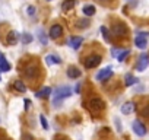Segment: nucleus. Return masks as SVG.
<instances>
[{"instance_id": "1", "label": "nucleus", "mask_w": 149, "mask_h": 140, "mask_svg": "<svg viewBox=\"0 0 149 140\" xmlns=\"http://www.w3.org/2000/svg\"><path fill=\"white\" fill-rule=\"evenodd\" d=\"M70 95H72V88H70V86H58V88L56 89V94H54L53 105L57 107V105L61 102V99L69 98Z\"/></svg>"}, {"instance_id": "2", "label": "nucleus", "mask_w": 149, "mask_h": 140, "mask_svg": "<svg viewBox=\"0 0 149 140\" xmlns=\"http://www.w3.org/2000/svg\"><path fill=\"white\" fill-rule=\"evenodd\" d=\"M148 32H140V34H137V37L134 38V45L137 47V48H140V50H143V48H146L148 47Z\"/></svg>"}, {"instance_id": "3", "label": "nucleus", "mask_w": 149, "mask_h": 140, "mask_svg": "<svg viewBox=\"0 0 149 140\" xmlns=\"http://www.w3.org/2000/svg\"><path fill=\"white\" fill-rule=\"evenodd\" d=\"M113 34L116 37H126L127 35V26L123 22H117L113 25Z\"/></svg>"}, {"instance_id": "4", "label": "nucleus", "mask_w": 149, "mask_h": 140, "mask_svg": "<svg viewBox=\"0 0 149 140\" xmlns=\"http://www.w3.org/2000/svg\"><path fill=\"white\" fill-rule=\"evenodd\" d=\"M111 76H113V69H111V66H108V67L100 70V72L97 73V80L98 82H104V80L110 79Z\"/></svg>"}, {"instance_id": "5", "label": "nucleus", "mask_w": 149, "mask_h": 140, "mask_svg": "<svg viewBox=\"0 0 149 140\" xmlns=\"http://www.w3.org/2000/svg\"><path fill=\"white\" fill-rule=\"evenodd\" d=\"M149 66V55L148 54H140L139 55V60H137V64H136V69L137 72H143V70Z\"/></svg>"}, {"instance_id": "6", "label": "nucleus", "mask_w": 149, "mask_h": 140, "mask_svg": "<svg viewBox=\"0 0 149 140\" xmlns=\"http://www.w3.org/2000/svg\"><path fill=\"white\" fill-rule=\"evenodd\" d=\"M101 63V55L95 54V55H89L88 58H85V67L86 69H94Z\"/></svg>"}, {"instance_id": "7", "label": "nucleus", "mask_w": 149, "mask_h": 140, "mask_svg": "<svg viewBox=\"0 0 149 140\" xmlns=\"http://www.w3.org/2000/svg\"><path fill=\"white\" fill-rule=\"evenodd\" d=\"M89 105H91V110H92V111H95V112L102 111V110L105 108L104 101H102V99H100V98H92V99L89 101Z\"/></svg>"}, {"instance_id": "8", "label": "nucleus", "mask_w": 149, "mask_h": 140, "mask_svg": "<svg viewBox=\"0 0 149 140\" xmlns=\"http://www.w3.org/2000/svg\"><path fill=\"white\" fill-rule=\"evenodd\" d=\"M132 127H133V131H134L139 137H143V136L146 134V128H145V125H143L139 120H134L133 124H132Z\"/></svg>"}, {"instance_id": "9", "label": "nucleus", "mask_w": 149, "mask_h": 140, "mask_svg": "<svg viewBox=\"0 0 149 140\" xmlns=\"http://www.w3.org/2000/svg\"><path fill=\"white\" fill-rule=\"evenodd\" d=\"M48 35H50V38H53V40H57V38H60L61 35H63V28H61V25H53L51 28H50V32H48Z\"/></svg>"}, {"instance_id": "10", "label": "nucleus", "mask_w": 149, "mask_h": 140, "mask_svg": "<svg viewBox=\"0 0 149 140\" xmlns=\"http://www.w3.org/2000/svg\"><path fill=\"white\" fill-rule=\"evenodd\" d=\"M82 42H84V38H82V37H72V38L69 40V45H70L72 48H74V50H78V48L82 45Z\"/></svg>"}, {"instance_id": "11", "label": "nucleus", "mask_w": 149, "mask_h": 140, "mask_svg": "<svg viewBox=\"0 0 149 140\" xmlns=\"http://www.w3.org/2000/svg\"><path fill=\"white\" fill-rule=\"evenodd\" d=\"M134 111V104L133 102H124L123 105H121V114H124V115H129V114H132Z\"/></svg>"}, {"instance_id": "12", "label": "nucleus", "mask_w": 149, "mask_h": 140, "mask_svg": "<svg viewBox=\"0 0 149 140\" xmlns=\"http://www.w3.org/2000/svg\"><path fill=\"white\" fill-rule=\"evenodd\" d=\"M10 70V64L9 61L5 58V55L0 53V72H9Z\"/></svg>"}, {"instance_id": "13", "label": "nucleus", "mask_w": 149, "mask_h": 140, "mask_svg": "<svg viewBox=\"0 0 149 140\" xmlns=\"http://www.w3.org/2000/svg\"><path fill=\"white\" fill-rule=\"evenodd\" d=\"M76 3H78V0H64L63 5H61V9L64 12H69V10H72L74 6H76Z\"/></svg>"}, {"instance_id": "14", "label": "nucleus", "mask_w": 149, "mask_h": 140, "mask_svg": "<svg viewBox=\"0 0 149 140\" xmlns=\"http://www.w3.org/2000/svg\"><path fill=\"white\" fill-rule=\"evenodd\" d=\"M81 70L78 69V67H70L69 70H67V76L70 78V79H78V78H81Z\"/></svg>"}, {"instance_id": "15", "label": "nucleus", "mask_w": 149, "mask_h": 140, "mask_svg": "<svg viewBox=\"0 0 149 140\" xmlns=\"http://www.w3.org/2000/svg\"><path fill=\"white\" fill-rule=\"evenodd\" d=\"M37 73H38V70H37V66H34V64H31L25 69V76L26 78H34V76H37Z\"/></svg>"}, {"instance_id": "16", "label": "nucleus", "mask_w": 149, "mask_h": 140, "mask_svg": "<svg viewBox=\"0 0 149 140\" xmlns=\"http://www.w3.org/2000/svg\"><path fill=\"white\" fill-rule=\"evenodd\" d=\"M82 12H84L85 16H94L95 15V6L94 5H85Z\"/></svg>"}, {"instance_id": "17", "label": "nucleus", "mask_w": 149, "mask_h": 140, "mask_svg": "<svg viewBox=\"0 0 149 140\" xmlns=\"http://www.w3.org/2000/svg\"><path fill=\"white\" fill-rule=\"evenodd\" d=\"M45 61H47V64H60V63H61L60 57H57V55H54V54H48V55L45 57Z\"/></svg>"}, {"instance_id": "18", "label": "nucleus", "mask_w": 149, "mask_h": 140, "mask_svg": "<svg viewBox=\"0 0 149 140\" xmlns=\"http://www.w3.org/2000/svg\"><path fill=\"white\" fill-rule=\"evenodd\" d=\"M50 95H51V88H48V86H45V88H42L37 92L38 98H48Z\"/></svg>"}, {"instance_id": "19", "label": "nucleus", "mask_w": 149, "mask_h": 140, "mask_svg": "<svg viewBox=\"0 0 149 140\" xmlns=\"http://www.w3.org/2000/svg\"><path fill=\"white\" fill-rule=\"evenodd\" d=\"M136 82H137V78H134L133 75L127 73V75L124 76V85H126V86H132V85H134Z\"/></svg>"}, {"instance_id": "20", "label": "nucleus", "mask_w": 149, "mask_h": 140, "mask_svg": "<svg viewBox=\"0 0 149 140\" xmlns=\"http://www.w3.org/2000/svg\"><path fill=\"white\" fill-rule=\"evenodd\" d=\"M32 40H34V35H31L29 32H24V34L21 35L22 44H29V42H32Z\"/></svg>"}, {"instance_id": "21", "label": "nucleus", "mask_w": 149, "mask_h": 140, "mask_svg": "<svg viewBox=\"0 0 149 140\" xmlns=\"http://www.w3.org/2000/svg\"><path fill=\"white\" fill-rule=\"evenodd\" d=\"M16 42H18V34L16 32H9L8 34V44L15 45Z\"/></svg>"}, {"instance_id": "22", "label": "nucleus", "mask_w": 149, "mask_h": 140, "mask_svg": "<svg viewBox=\"0 0 149 140\" xmlns=\"http://www.w3.org/2000/svg\"><path fill=\"white\" fill-rule=\"evenodd\" d=\"M13 88H15L18 92H25V91H26V86H25V83H24L22 80H16V82L13 83Z\"/></svg>"}, {"instance_id": "23", "label": "nucleus", "mask_w": 149, "mask_h": 140, "mask_svg": "<svg viewBox=\"0 0 149 140\" xmlns=\"http://www.w3.org/2000/svg\"><path fill=\"white\" fill-rule=\"evenodd\" d=\"M38 34H40V35H38V38H40V42H41L42 45H47V42H48V38H47V35L44 34V31H40Z\"/></svg>"}, {"instance_id": "24", "label": "nucleus", "mask_w": 149, "mask_h": 140, "mask_svg": "<svg viewBox=\"0 0 149 140\" xmlns=\"http://www.w3.org/2000/svg\"><path fill=\"white\" fill-rule=\"evenodd\" d=\"M130 54V50H124V51H121V53H118V55H117V60L118 61H124L126 60V57Z\"/></svg>"}, {"instance_id": "25", "label": "nucleus", "mask_w": 149, "mask_h": 140, "mask_svg": "<svg viewBox=\"0 0 149 140\" xmlns=\"http://www.w3.org/2000/svg\"><path fill=\"white\" fill-rule=\"evenodd\" d=\"M101 34H102V37H104V40L107 41V42H110V34H108V29L105 28V26H101Z\"/></svg>"}, {"instance_id": "26", "label": "nucleus", "mask_w": 149, "mask_h": 140, "mask_svg": "<svg viewBox=\"0 0 149 140\" xmlns=\"http://www.w3.org/2000/svg\"><path fill=\"white\" fill-rule=\"evenodd\" d=\"M40 123H41V125H42V128L44 130H47L48 128V123H47V120H45V115H40Z\"/></svg>"}, {"instance_id": "27", "label": "nucleus", "mask_w": 149, "mask_h": 140, "mask_svg": "<svg viewBox=\"0 0 149 140\" xmlns=\"http://www.w3.org/2000/svg\"><path fill=\"white\" fill-rule=\"evenodd\" d=\"M142 115H143V117H149V105H146V107L142 110Z\"/></svg>"}, {"instance_id": "28", "label": "nucleus", "mask_w": 149, "mask_h": 140, "mask_svg": "<svg viewBox=\"0 0 149 140\" xmlns=\"http://www.w3.org/2000/svg\"><path fill=\"white\" fill-rule=\"evenodd\" d=\"M28 15H29V16L35 15V8H34V6H28Z\"/></svg>"}, {"instance_id": "29", "label": "nucleus", "mask_w": 149, "mask_h": 140, "mask_svg": "<svg viewBox=\"0 0 149 140\" xmlns=\"http://www.w3.org/2000/svg\"><path fill=\"white\" fill-rule=\"evenodd\" d=\"M88 25H89V22H88L86 19H85V21H79V26H82V28H86Z\"/></svg>"}, {"instance_id": "30", "label": "nucleus", "mask_w": 149, "mask_h": 140, "mask_svg": "<svg viewBox=\"0 0 149 140\" xmlns=\"http://www.w3.org/2000/svg\"><path fill=\"white\" fill-rule=\"evenodd\" d=\"M29 105H31V101H29V99H25V110H28Z\"/></svg>"}, {"instance_id": "31", "label": "nucleus", "mask_w": 149, "mask_h": 140, "mask_svg": "<svg viewBox=\"0 0 149 140\" xmlns=\"http://www.w3.org/2000/svg\"><path fill=\"white\" fill-rule=\"evenodd\" d=\"M79 92H81V83L76 85V94H79Z\"/></svg>"}, {"instance_id": "32", "label": "nucleus", "mask_w": 149, "mask_h": 140, "mask_svg": "<svg viewBox=\"0 0 149 140\" xmlns=\"http://www.w3.org/2000/svg\"><path fill=\"white\" fill-rule=\"evenodd\" d=\"M24 139H25V140H32V137H31L29 134H25V136H24Z\"/></svg>"}, {"instance_id": "33", "label": "nucleus", "mask_w": 149, "mask_h": 140, "mask_svg": "<svg viewBox=\"0 0 149 140\" xmlns=\"http://www.w3.org/2000/svg\"><path fill=\"white\" fill-rule=\"evenodd\" d=\"M100 2H102V3H104V2H108V0H100Z\"/></svg>"}, {"instance_id": "34", "label": "nucleus", "mask_w": 149, "mask_h": 140, "mask_svg": "<svg viewBox=\"0 0 149 140\" xmlns=\"http://www.w3.org/2000/svg\"><path fill=\"white\" fill-rule=\"evenodd\" d=\"M0 80H2V78H0Z\"/></svg>"}]
</instances>
